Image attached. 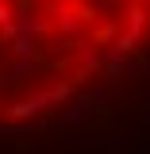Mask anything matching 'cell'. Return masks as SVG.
Returning <instances> with one entry per match:
<instances>
[{
    "instance_id": "cell-1",
    "label": "cell",
    "mask_w": 150,
    "mask_h": 154,
    "mask_svg": "<svg viewBox=\"0 0 150 154\" xmlns=\"http://www.w3.org/2000/svg\"><path fill=\"white\" fill-rule=\"evenodd\" d=\"M12 16H16V12L8 8V0H0V27H8V23H12Z\"/></svg>"
}]
</instances>
